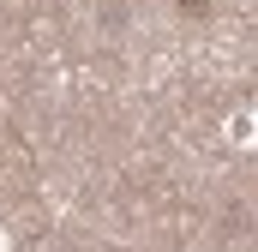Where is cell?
<instances>
[{
  "label": "cell",
  "mask_w": 258,
  "mask_h": 252,
  "mask_svg": "<svg viewBox=\"0 0 258 252\" xmlns=\"http://www.w3.org/2000/svg\"><path fill=\"white\" fill-rule=\"evenodd\" d=\"M96 24H102V30H120V24H126V12H120V0H108V6L96 12Z\"/></svg>",
  "instance_id": "1"
}]
</instances>
